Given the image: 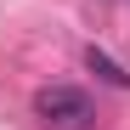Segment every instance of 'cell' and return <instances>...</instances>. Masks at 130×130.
<instances>
[{"mask_svg": "<svg viewBox=\"0 0 130 130\" xmlns=\"http://www.w3.org/2000/svg\"><path fill=\"white\" fill-rule=\"evenodd\" d=\"M34 119L45 130H91L96 124V102L79 85H40L34 91Z\"/></svg>", "mask_w": 130, "mask_h": 130, "instance_id": "cell-1", "label": "cell"}, {"mask_svg": "<svg viewBox=\"0 0 130 130\" xmlns=\"http://www.w3.org/2000/svg\"><path fill=\"white\" fill-rule=\"evenodd\" d=\"M85 68H91V74H102L107 85H119V91H124V85H130V74H124V68H119V62L107 57V51H96V45L85 51Z\"/></svg>", "mask_w": 130, "mask_h": 130, "instance_id": "cell-2", "label": "cell"}]
</instances>
